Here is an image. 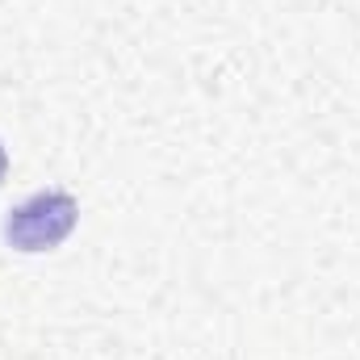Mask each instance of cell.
Returning a JSON list of instances; mask_svg holds the SVG:
<instances>
[{"instance_id": "2", "label": "cell", "mask_w": 360, "mask_h": 360, "mask_svg": "<svg viewBox=\"0 0 360 360\" xmlns=\"http://www.w3.org/2000/svg\"><path fill=\"white\" fill-rule=\"evenodd\" d=\"M4 172H8V155H4V147H0V180H4Z\"/></svg>"}, {"instance_id": "1", "label": "cell", "mask_w": 360, "mask_h": 360, "mask_svg": "<svg viewBox=\"0 0 360 360\" xmlns=\"http://www.w3.org/2000/svg\"><path fill=\"white\" fill-rule=\"evenodd\" d=\"M80 222V205L72 193H59V188H46V193H34L30 201H21L17 210H8V222H4V239L8 248L25 252V256H38V252H51L59 248Z\"/></svg>"}]
</instances>
